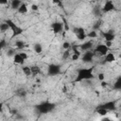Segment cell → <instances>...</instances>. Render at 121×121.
<instances>
[{
  "mask_svg": "<svg viewBox=\"0 0 121 121\" xmlns=\"http://www.w3.org/2000/svg\"><path fill=\"white\" fill-rule=\"evenodd\" d=\"M95 78L94 76V68H80L77 71L76 78L74 82H81L84 80H90Z\"/></svg>",
  "mask_w": 121,
  "mask_h": 121,
  "instance_id": "obj_1",
  "label": "cell"
},
{
  "mask_svg": "<svg viewBox=\"0 0 121 121\" xmlns=\"http://www.w3.org/2000/svg\"><path fill=\"white\" fill-rule=\"evenodd\" d=\"M5 23L9 26V30L12 32V35H11L12 38H14V37H18V36H20L21 34H23V31H24L23 28L20 27L18 25H16L12 20H10V19H7V20L5 21Z\"/></svg>",
  "mask_w": 121,
  "mask_h": 121,
  "instance_id": "obj_2",
  "label": "cell"
},
{
  "mask_svg": "<svg viewBox=\"0 0 121 121\" xmlns=\"http://www.w3.org/2000/svg\"><path fill=\"white\" fill-rule=\"evenodd\" d=\"M37 110L40 113L42 114H45V113H48L50 112L51 111H53V109L55 108V105L53 103H50V102H43L39 105H37Z\"/></svg>",
  "mask_w": 121,
  "mask_h": 121,
  "instance_id": "obj_3",
  "label": "cell"
},
{
  "mask_svg": "<svg viewBox=\"0 0 121 121\" xmlns=\"http://www.w3.org/2000/svg\"><path fill=\"white\" fill-rule=\"evenodd\" d=\"M93 52H94V54H97L100 57H104L108 52H110V49L104 43H98Z\"/></svg>",
  "mask_w": 121,
  "mask_h": 121,
  "instance_id": "obj_4",
  "label": "cell"
},
{
  "mask_svg": "<svg viewBox=\"0 0 121 121\" xmlns=\"http://www.w3.org/2000/svg\"><path fill=\"white\" fill-rule=\"evenodd\" d=\"M51 28H52V31H53L54 34H60V33H61L64 30L63 23L60 22V21H56V22L52 23Z\"/></svg>",
  "mask_w": 121,
  "mask_h": 121,
  "instance_id": "obj_5",
  "label": "cell"
},
{
  "mask_svg": "<svg viewBox=\"0 0 121 121\" xmlns=\"http://www.w3.org/2000/svg\"><path fill=\"white\" fill-rule=\"evenodd\" d=\"M74 32L78 41H84L87 38V33L85 32L84 28H82V27H75Z\"/></svg>",
  "mask_w": 121,
  "mask_h": 121,
  "instance_id": "obj_6",
  "label": "cell"
},
{
  "mask_svg": "<svg viewBox=\"0 0 121 121\" xmlns=\"http://www.w3.org/2000/svg\"><path fill=\"white\" fill-rule=\"evenodd\" d=\"M47 73L49 76H57L60 73V65L58 64H55V63H52L48 66L47 68Z\"/></svg>",
  "mask_w": 121,
  "mask_h": 121,
  "instance_id": "obj_7",
  "label": "cell"
},
{
  "mask_svg": "<svg viewBox=\"0 0 121 121\" xmlns=\"http://www.w3.org/2000/svg\"><path fill=\"white\" fill-rule=\"evenodd\" d=\"M114 4H113V2L112 1H106L105 3H104V5H103V7L101 8V11L103 12V13H109V12H111V11H112L113 9H114Z\"/></svg>",
  "mask_w": 121,
  "mask_h": 121,
  "instance_id": "obj_8",
  "label": "cell"
},
{
  "mask_svg": "<svg viewBox=\"0 0 121 121\" xmlns=\"http://www.w3.org/2000/svg\"><path fill=\"white\" fill-rule=\"evenodd\" d=\"M94 57H95L94 52L91 51V50H89V51H85V52L83 53L81 59H82V60H83L84 62H91V61H93V60H94Z\"/></svg>",
  "mask_w": 121,
  "mask_h": 121,
  "instance_id": "obj_9",
  "label": "cell"
},
{
  "mask_svg": "<svg viewBox=\"0 0 121 121\" xmlns=\"http://www.w3.org/2000/svg\"><path fill=\"white\" fill-rule=\"evenodd\" d=\"M93 44H94V43L92 42V41H88V42H84L83 43H81V44H79L78 45V47H79V49L81 50V51H89V50H91L92 48H93Z\"/></svg>",
  "mask_w": 121,
  "mask_h": 121,
  "instance_id": "obj_10",
  "label": "cell"
},
{
  "mask_svg": "<svg viewBox=\"0 0 121 121\" xmlns=\"http://www.w3.org/2000/svg\"><path fill=\"white\" fill-rule=\"evenodd\" d=\"M102 37L104 38L105 42H113L114 38H115V35L113 32L112 31H106V32H102Z\"/></svg>",
  "mask_w": 121,
  "mask_h": 121,
  "instance_id": "obj_11",
  "label": "cell"
},
{
  "mask_svg": "<svg viewBox=\"0 0 121 121\" xmlns=\"http://www.w3.org/2000/svg\"><path fill=\"white\" fill-rule=\"evenodd\" d=\"M103 58H104V61L108 63H112L116 60V57L112 52H108Z\"/></svg>",
  "mask_w": 121,
  "mask_h": 121,
  "instance_id": "obj_12",
  "label": "cell"
},
{
  "mask_svg": "<svg viewBox=\"0 0 121 121\" xmlns=\"http://www.w3.org/2000/svg\"><path fill=\"white\" fill-rule=\"evenodd\" d=\"M13 58V62L15 64H18V65H23L24 62H25V60L20 56L19 53H15L14 56L12 57Z\"/></svg>",
  "mask_w": 121,
  "mask_h": 121,
  "instance_id": "obj_13",
  "label": "cell"
},
{
  "mask_svg": "<svg viewBox=\"0 0 121 121\" xmlns=\"http://www.w3.org/2000/svg\"><path fill=\"white\" fill-rule=\"evenodd\" d=\"M100 107H102V108H104L110 112V111H113L115 109V104L113 101H109V102L104 103L103 105H100Z\"/></svg>",
  "mask_w": 121,
  "mask_h": 121,
  "instance_id": "obj_14",
  "label": "cell"
},
{
  "mask_svg": "<svg viewBox=\"0 0 121 121\" xmlns=\"http://www.w3.org/2000/svg\"><path fill=\"white\" fill-rule=\"evenodd\" d=\"M14 45H15V48H17L19 50H22L26 46V43L23 40H16L15 43H14Z\"/></svg>",
  "mask_w": 121,
  "mask_h": 121,
  "instance_id": "obj_15",
  "label": "cell"
},
{
  "mask_svg": "<svg viewBox=\"0 0 121 121\" xmlns=\"http://www.w3.org/2000/svg\"><path fill=\"white\" fill-rule=\"evenodd\" d=\"M17 11H18V13H20V14H26V13H27V11H28V7H27V5H26V3H22L21 6L19 7V9H17Z\"/></svg>",
  "mask_w": 121,
  "mask_h": 121,
  "instance_id": "obj_16",
  "label": "cell"
},
{
  "mask_svg": "<svg viewBox=\"0 0 121 121\" xmlns=\"http://www.w3.org/2000/svg\"><path fill=\"white\" fill-rule=\"evenodd\" d=\"M96 112H97L98 115H100V116H102V117H105V116H107V114L109 113V111L99 106V107L96 109Z\"/></svg>",
  "mask_w": 121,
  "mask_h": 121,
  "instance_id": "obj_17",
  "label": "cell"
},
{
  "mask_svg": "<svg viewBox=\"0 0 121 121\" xmlns=\"http://www.w3.org/2000/svg\"><path fill=\"white\" fill-rule=\"evenodd\" d=\"M22 3H23V2L20 1V0H12V1L10 2V8L17 10V9H19V7L21 6Z\"/></svg>",
  "mask_w": 121,
  "mask_h": 121,
  "instance_id": "obj_18",
  "label": "cell"
},
{
  "mask_svg": "<svg viewBox=\"0 0 121 121\" xmlns=\"http://www.w3.org/2000/svg\"><path fill=\"white\" fill-rule=\"evenodd\" d=\"M30 71L32 76H37L41 73V68L38 65H33V66H30Z\"/></svg>",
  "mask_w": 121,
  "mask_h": 121,
  "instance_id": "obj_19",
  "label": "cell"
},
{
  "mask_svg": "<svg viewBox=\"0 0 121 121\" xmlns=\"http://www.w3.org/2000/svg\"><path fill=\"white\" fill-rule=\"evenodd\" d=\"M22 72H23V73H24V75H25V76H26V77L31 76L30 66H27V65H23V66H22Z\"/></svg>",
  "mask_w": 121,
  "mask_h": 121,
  "instance_id": "obj_20",
  "label": "cell"
},
{
  "mask_svg": "<svg viewBox=\"0 0 121 121\" xmlns=\"http://www.w3.org/2000/svg\"><path fill=\"white\" fill-rule=\"evenodd\" d=\"M33 50H34L35 53L41 54V53L43 52V46H42V44H41V43H35V44L33 45Z\"/></svg>",
  "mask_w": 121,
  "mask_h": 121,
  "instance_id": "obj_21",
  "label": "cell"
},
{
  "mask_svg": "<svg viewBox=\"0 0 121 121\" xmlns=\"http://www.w3.org/2000/svg\"><path fill=\"white\" fill-rule=\"evenodd\" d=\"M9 26L5 23V22H3V23H1L0 24V32H7V31H9Z\"/></svg>",
  "mask_w": 121,
  "mask_h": 121,
  "instance_id": "obj_22",
  "label": "cell"
},
{
  "mask_svg": "<svg viewBox=\"0 0 121 121\" xmlns=\"http://www.w3.org/2000/svg\"><path fill=\"white\" fill-rule=\"evenodd\" d=\"M87 37H88V38H92V39L96 38V37H97V32H96V30H91V31L87 34Z\"/></svg>",
  "mask_w": 121,
  "mask_h": 121,
  "instance_id": "obj_23",
  "label": "cell"
},
{
  "mask_svg": "<svg viewBox=\"0 0 121 121\" xmlns=\"http://www.w3.org/2000/svg\"><path fill=\"white\" fill-rule=\"evenodd\" d=\"M71 57V53H70V50H64V52L62 53V59L63 60H67Z\"/></svg>",
  "mask_w": 121,
  "mask_h": 121,
  "instance_id": "obj_24",
  "label": "cell"
},
{
  "mask_svg": "<svg viewBox=\"0 0 121 121\" xmlns=\"http://www.w3.org/2000/svg\"><path fill=\"white\" fill-rule=\"evenodd\" d=\"M71 43H69V42H64L63 43H62V48L64 49V50H71Z\"/></svg>",
  "mask_w": 121,
  "mask_h": 121,
  "instance_id": "obj_25",
  "label": "cell"
},
{
  "mask_svg": "<svg viewBox=\"0 0 121 121\" xmlns=\"http://www.w3.org/2000/svg\"><path fill=\"white\" fill-rule=\"evenodd\" d=\"M97 78H98L99 81H103V80H105V74L102 73V72L98 73V74H97Z\"/></svg>",
  "mask_w": 121,
  "mask_h": 121,
  "instance_id": "obj_26",
  "label": "cell"
},
{
  "mask_svg": "<svg viewBox=\"0 0 121 121\" xmlns=\"http://www.w3.org/2000/svg\"><path fill=\"white\" fill-rule=\"evenodd\" d=\"M114 88L115 89H120L121 88V79L120 78H118L117 81L114 83Z\"/></svg>",
  "mask_w": 121,
  "mask_h": 121,
  "instance_id": "obj_27",
  "label": "cell"
},
{
  "mask_svg": "<svg viewBox=\"0 0 121 121\" xmlns=\"http://www.w3.org/2000/svg\"><path fill=\"white\" fill-rule=\"evenodd\" d=\"M70 58H71V60H72L73 61H76V60H78L80 58V56H78V55H77V54H72Z\"/></svg>",
  "mask_w": 121,
  "mask_h": 121,
  "instance_id": "obj_28",
  "label": "cell"
},
{
  "mask_svg": "<svg viewBox=\"0 0 121 121\" xmlns=\"http://www.w3.org/2000/svg\"><path fill=\"white\" fill-rule=\"evenodd\" d=\"M30 9L33 10V11H38V10H39V7H38V5H36V4H32V5L30 6Z\"/></svg>",
  "mask_w": 121,
  "mask_h": 121,
  "instance_id": "obj_29",
  "label": "cell"
},
{
  "mask_svg": "<svg viewBox=\"0 0 121 121\" xmlns=\"http://www.w3.org/2000/svg\"><path fill=\"white\" fill-rule=\"evenodd\" d=\"M6 45H7L6 41H5V40H1V41H0V50H1V49H3Z\"/></svg>",
  "mask_w": 121,
  "mask_h": 121,
  "instance_id": "obj_30",
  "label": "cell"
},
{
  "mask_svg": "<svg viewBox=\"0 0 121 121\" xmlns=\"http://www.w3.org/2000/svg\"><path fill=\"white\" fill-rule=\"evenodd\" d=\"M19 54H20V56H21V57H22V58H23L25 60H27L28 56H27V54H26V52H20Z\"/></svg>",
  "mask_w": 121,
  "mask_h": 121,
  "instance_id": "obj_31",
  "label": "cell"
},
{
  "mask_svg": "<svg viewBox=\"0 0 121 121\" xmlns=\"http://www.w3.org/2000/svg\"><path fill=\"white\" fill-rule=\"evenodd\" d=\"M14 54H15V51H14L13 49H9V50L8 51V53H7V55L9 56V57H13Z\"/></svg>",
  "mask_w": 121,
  "mask_h": 121,
  "instance_id": "obj_32",
  "label": "cell"
},
{
  "mask_svg": "<svg viewBox=\"0 0 121 121\" xmlns=\"http://www.w3.org/2000/svg\"><path fill=\"white\" fill-rule=\"evenodd\" d=\"M104 44H105L109 49L113 45V44H112V42H105V43H104Z\"/></svg>",
  "mask_w": 121,
  "mask_h": 121,
  "instance_id": "obj_33",
  "label": "cell"
},
{
  "mask_svg": "<svg viewBox=\"0 0 121 121\" xmlns=\"http://www.w3.org/2000/svg\"><path fill=\"white\" fill-rule=\"evenodd\" d=\"M100 86H101L102 88H106V87L108 86V83H107V81H105V80H103V81H100Z\"/></svg>",
  "mask_w": 121,
  "mask_h": 121,
  "instance_id": "obj_34",
  "label": "cell"
},
{
  "mask_svg": "<svg viewBox=\"0 0 121 121\" xmlns=\"http://www.w3.org/2000/svg\"><path fill=\"white\" fill-rule=\"evenodd\" d=\"M8 1L7 0H0V5H7Z\"/></svg>",
  "mask_w": 121,
  "mask_h": 121,
  "instance_id": "obj_35",
  "label": "cell"
},
{
  "mask_svg": "<svg viewBox=\"0 0 121 121\" xmlns=\"http://www.w3.org/2000/svg\"><path fill=\"white\" fill-rule=\"evenodd\" d=\"M101 121H112V120H111L110 118H108V117L105 116V117H103V118L101 119Z\"/></svg>",
  "mask_w": 121,
  "mask_h": 121,
  "instance_id": "obj_36",
  "label": "cell"
},
{
  "mask_svg": "<svg viewBox=\"0 0 121 121\" xmlns=\"http://www.w3.org/2000/svg\"><path fill=\"white\" fill-rule=\"evenodd\" d=\"M0 112H3V103L0 102Z\"/></svg>",
  "mask_w": 121,
  "mask_h": 121,
  "instance_id": "obj_37",
  "label": "cell"
}]
</instances>
